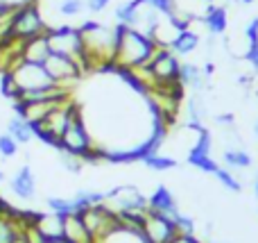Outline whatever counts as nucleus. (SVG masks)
Masks as SVG:
<instances>
[{
	"label": "nucleus",
	"mask_w": 258,
	"mask_h": 243,
	"mask_svg": "<svg viewBox=\"0 0 258 243\" xmlns=\"http://www.w3.org/2000/svg\"><path fill=\"white\" fill-rule=\"evenodd\" d=\"M197 48H200V34H197L192 27H188V30L179 32V34L174 36V41L170 43V50H172L177 57H186V55H192Z\"/></svg>",
	"instance_id": "nucleus-17"
},
{
	"label": "nucleus",
	"mask_w": 258,
	"mask_h": 243,
	"mask_svg": "<svg viewBox=\"0 0 258 243\" xmlns=\"http://www.w3.org/2000/svg\"><path fill=\"white\" fill-rule=\"evenodd\" d=\"M43 66L48 71V75L52 77L54 84L66 86V89H71L73 82H77L82 77V73H84V68L75 59L63 57V55H57V53H50V57L43 62Z\"/></svg>",
	"instance_id": "nucleus-8"
},
{
	"label": "nucleus",
	"mask_w": 258,
	"mask_h": 243,
	"mask_svg": "<svg viewBox=\"0 0 258 243\" xmlns=\"http://www.w3.org/2000/svg\"><path fill=\"white\" fill-rule=\"evenodd\" d=\"M104 205L111 212L120 214V212H141L147 209V198L132 184H120L116 189L104 193Z\"/></svg>",
	"instance_id": "nucleus-7"
},
{
	"label": "nucleus",
	"mask_w": 258,
	"mask_h": 243,
	"mask_svg": "<svg viewBox=\"0 0 258 243\" xmlns=\"http://www.w3.org/2000/svg\"><path fill=\"white\" fill-rule=\"evenodd\" d=\"M14 243H32V239L27 236V232H25V227H23V232L16 236V241H14Z\"/></svg>",
	"instance_id": "nucleus-35"
},
{
	"label": "nucleus",
	"mask_w": 258,
	"mask_h": 243,
	"mask_svg": "<svg viewBox=\"0 0 258 243\" xmlns=\"http://www.w3.org/2000/svg\"><path fill=\"white\" fill-rule=\"evenodd\" d=\"M84 9H86L84 0H61V3L57 5L59 16H63V18H75V16H80Z\"/></svg>",
	"instance_id": "nucleus-25"
},
{
	"label": "nucleus",
	"mask_w": 258,
	"mask_h": 243,
	"mask_svg": "<svg viewBox=\"0 0 258 243\" xmlns=\"http://www.w3.org/2000/svg\"><path fill=\"white\" fill-rule=\"evenodd\" d=\"M18 148H21V145H18L16 139H12L7 132H5V134H0V157H3L5 162H7V159H12V157H16Z\"/></svg>",
	"instance_id": "nucleus-27"
},
{
	"label": "nucleus",
	"mask_w": 258,
	"mask_h": 243,
	"mask_svg": "<svg viewBox=\"0 0 258 243\" xmlns=\"http://www.w3.org/2000/svg\"><path fill=\"white\" fill-rule=\"evenodd\" d=\"M147 209L159 212V214H165V216H170V218L179 212L177 200H174V193L168 189V186H163V184L156 186L154 193L147 198Z\"/></svg>",
	"instance_id": "nucleus-14"
},
{
	"label": "nucleus",
	"mask_w": 258,
	"mask_h": 243,
	"mask_svg": "<svg viewBox=\"0 0 258 243\" xmlns=\"http://www.w3.org/2000/svg\"><path fill=\"white\" fill-rule=\"evenodd\" d=\"M143 234H145L147 243H170V239L177 234V225L165 214L147 209L145 223H143Z\"/></svg>",
	"instance_id": "nucleus-9"
},
{
	"label": "nucleus",
	"mask_w": 258,
	"mask_h": 243,
	"mask_svg": "<svg viewBox=\"0 0 258 243\" xmlns=\"http://www.w3.org/2000/svg\"><path fill=\"white\" fill-rule=\"evenodd\" d=\"M170 243H202V241L197 239L195 234H179V232H177V234L170 239Z\"/></svg>",
	"instance_id": "nucleus-33"
},
{
	"label": "nucleus",
	"mask_w": 258,
	"mask_h": 243,
	"mask_svg": "<svg viewBox=\"0 0 258 243\" xmlns=\"http://www.w3.org/2000/svg\"><path fill=\"white\" fill-rule=\"evenodd\" d=\"M45 36H48V43H50V50H52V53L75 59V62L86 71V64H84V41H82L80 27H73V25L48 27Z\"/></svg>",
	"instance_id": "nucleus-5"
},
{
	"label": "nucleus",
	"mask_w": 258,
	"mask_h": 243,
	"mask_svg": "<svg viewBox=\"0 0 258 243\" xmlns=\"http://www.w3.org/2000/svg\"><path fill=\"white\" fill-rule=\"evenodd\" d=\"M43 243H68L66 239H54V241H43Z\"/></svg>",
	"instance_id": "nucleus-36"
},
{
	"label": "nucleus",
	"mask_w": 258,
	"mask_h": 243,
	"mask_svg": "<svg viewBox=\"0 0 258 243\" xmlns=\"http://www.w3.org/2000/svg\"><path fill=\"white\" fill-rule=\"evenodd\" d=\"M84 3H86V12L89 14H102L111 5V0H84Z\"/></svg>",
	"instance_id": "nucleus-31"
},
{
	"label": "nucleus",
	"mask_w": 258,
	"mask_h": 243,
	"mask_svg": "<svg viewBox=\"0 0 258 243\" xmlns=\"http://www.w3.org/2000/svg\"><path fill=\"white\" fill-rule=\"evenodd\" d=\"M202 3H206V5H211V3H213V0H202Z\"/></svg>",
	"instance_id": "nucleus-41"
},
{
	"label": "nucleus",
	"mask_w": 258,
	"mask_h": 243,
	"mask_svg": "<svg viewBox=\"0 0 258 243\" xmlns=\"http://www.w3.org/2000/svg\"><path fill=\"white\" fill-rule=\"evenodd\" d=\"M211 148H213V139H211L209 130L202 127L200 130V136H197V143L190 148V153L186 155V162L190 166H195L197 171L202 173H215L218 171V162L211 157Z\"/></svg>",
	"instance_id": "nucleus-10"
},
{
	"label": "nucleus",
	"mask_w": 258,
	"mask_h": 243,
	"mask_svg": "<svg viewBox=\"0 0 258 243\" xmlns=\"http://www.w3.org/2000/svg\"><path fill=\"white\" fill-rule=\"evenodd\" d=\"M45 205H48V212H54V214H59V216L77 214L75 205H73V198H63V196H48V198H45Z\"/></svg>",
	"instance_id": "nucleus-24"
},
{
	"label": "nucleus",
	"mask_w": 258,
	"mask_h": 243,
	"mask_svg": "<svg viewBox=\"0 0 258 243\" xmlns=\"http://www.w3.org/2000/svg\"><path fill=\"white\" fill-rule=\"evenodd\" d=\"M0 182H5V171L0 168Z\"/></svg>",
	"instance_id": "nucleus-40"
},
{
	"label": "nucleus",
	"mask_w": 258,
	"mask_h": 243,
	"mask_svg": "<svg viewBox=\"0 0 258 243\" xmlns=\"http://www.w3.org/2000/svg\"><path fill=\"white\" fill-rule=\"evenodd\" d=\"M9 191L18 200H34L36 198V175L30 164H23L9 180Z\"/></svg>",
	"instance_id": "nucleus-11"
},
{
	"label": "nucleus",
	"mask_w": 258,
	"mask_h": 243,
	"mask_svg": "<svg viewBox=\"0 0 258 243\" xmlns=\"http://www.w3.org/2000/svg\"><path fill=\"white\" fill-rule=\"evenodd\" d=\"M57 150H66V153H71V155H77V157L84 159V162H89V159L91 162L100 159L98 153H95L93 139H91L89 130H86V125H84V118H82V114H80V107H75L68 125L63 127L61 136H59Z\"/></svg>",
	"instance_id": "nucleus-4"
},
{
	"label": "nucleus",
	"mask_w": 258,
	"mask_h": 243,
	"mask_svg": "<svg viewBox=\"0 0 258 243\" xmlns=\"http://www.w3.org/2000/svg\"><path fill=\"white\" fill-rule=\"evenodd\" d=\"M63 239L68 243H95L93 234L89 232L86 223L80 214H68L63 216Z\"/></svg>",
	"instance_id": "nucleus-13"
},
{
	"label": "nucleus",
	"mask_w": 258,
	"mask_h": 243,
	"mask_svg": "<svg viewBox=\"0 0 258 243\" xmlns=\"http://www.w3.org/2000/svg\"><path fill=\"white\" fill-rule=\"evenodd\" d=\"M3 209H7V203H5V200L0 198V212H3Z\"/></svg>",
	"instance_id": "nucleus-37"
},
{
	"label": "nucleus",
	"mask_w": 258,
	"mask_h": 243,
	"mask_svg": "<svg viewBox=\"0 0 258 243\" xmlns=\"http://www.w3.org/2000/svg\"><path fill=\"white\" fill-rule=\"evenodd\" d=\"M215 177H218V182L224 186V189H229V191H233V193H238V191L242 189V184L236 180V175H233L229 168H218V171L213 173Z\"/></svg>",
	"instance_id": "nucleus-26"
},
{
	"label": "nucleus",
	"mask_w": 258,
	"mask_h": 243,
	"mask_svg": "<svg viewBox=\"0 0 258 243\" xmlns=\"http://www.w3.org/2000/svg\"><path fill=\"white\" fill-rule=\"evenodd\" d=\"M174 225H177V232L179 234H195V221H192L190 216H186V214L177 212L172 216Z\"/></svg>",
	"instance_id": "nucleus-30"
},
{
	"label": "nucleus",
	"mask_w": 258,
	"mask_h": 243,
	"mask_svg": "<svg viewBox=\"0 0 258 243\" xmlns=\"http://www.w3.org/2000/svg\"><path fill=\"white\" fill-rule=\"evenodd\" d=\"M59 162H61V166L66 168V171L80 173V171H82V164H84V159H80L77 155L66 153V150H59Z\"/></svg>",
	"instance_id": "nucleus-29"
},
{
	"label": "nucleus",
	"mask_w": 258,
	"mask_h": 243,
	"mask_svg": "<svg viewBox=\"0 0 258 243\" xmlns=\"http://www.w3.org/2000/svg\"><path fill=\"white\" fill-rule=\"evenodd\" d=\"M141 3H145L147 7L156 9V12L161 14V16H170L172 12H177V0H141Z\"/></svg>",
	"instance_id": "nucleus-28"
},
{
	"label": "nucleus",
	"mask_w": 258,
	"mask_h": 243,
	"mask_svg": "<svg viewBox=\"0 0 258 243\" xmlns=\"http://www.w3.org/2000/svg\"><path fill=\"white\" fill-rule=\"evenodd\" d=\"M143 164H145L147 168H152V171H156V173H163V171H170V168L177 166V159L170 157V155L152 153V155H147V157L143 159Z\"/></svg>",
	"instance_id": "nucleus-23"
},
{
	"label": "nucleus",
	"mask_w": 258,
	"mask_h": 243,
	"mask_svg": "<svg viewBox=\"0 0 258 243\" xmlns=\"http://www.w3.org/2000/svg\"><path fill=\"white\" fill-rule=\"evenodd\" d=\"M204 80H206V75L197 64H190V62L181 64V68H179V82H181L183 86H190V89H195V91H202L204 89Z\"/></svg>",
	"instance_id": "nucleus-19"
},
{
	"label": "nucleus",
	"mask_w": 258,
	"mask_h": 243,
	"mask_svg": "<svg viewBox=\"0 0 258 243\" xmlns=\"http://www.w3.org/2000/svg\"><path fill=\"white\" fill-rule=\"evenodd\" d=\"M104 203V191H93V189H80L73 196V205H75V212L82 214L84 209L95 207V205Z\"/></svg>",
	"instance_id": "nucleus-21"
},
{
	"label": "nucleus",
	"mask_w": 258,
	"mask_h": 243,
	"mask_svg": "<svg viewBox=\"0 0 258 243\" xmlns=\"http://www.w3.org/2000/svg\"><path fill=\"white\" fill-rule=\"evenodd\" d=\"M50 43H48V36L39 34V36H32L27 41H21L18 43V59L23 62H32V64H43L45 59L50 57Z\"/></svg>",
	"instance_id": "nucleus-12"
},
{
	"label": "nucleus",
	"mask_w": 258,
	"mask_h": 243,
	"mask_svg": "<svg viewBox=\"0 0 258 243\" xmlns=\"http://www.w3.org/2000/svg\"><path fill=\"white\" fill-rule=\"evenodd\" d=\"M224 164H227L229 168H249L251 155L242 148H227L224 150Z\"/></svg>",
	"instance_id": "nucleus-22"
},
{
	"label": "nucleus",
	"mask_w": 258,
	"mask_h": 243,
	"mask_svg": "<svg viewBox=\"0 0 258 243\" xmlns=\"http://www.w3.org/2000/svg\"><path fill=\"white\" fill-rule=\"evenodd\" d=\"M254 134H256V139H258V118H256V123H254Z\"/></svg>",
	"instance_id": "nucleus-38"
},
{
	"label": "nucleus",
	"mask_w": 258,
	"mask_h": 243,
	"mask_svg": "<svg viewBox=\"0 0 258 243\" xmlns=\"http://www.w3.org/2000/svg\"><path fill=\"white\" fill-rule=\"evenodd\" d=\"M245 57H247V62L251 64V68H254V71L258 73V43H251L249 48H247Z\"/></svg>",
	"instance_id": "nucleus-32"
},
{
	"label": "nucleus",
	"mask_w": 258,
	"mask_h": 243,
	"mask_svg": "<svg viewBox=\"0 0 258 243\" xmlns=\"http://www.w3.org/2000/svg\"><path fill=\"white\" fill-rule=\"evenodd\" d=\"M45 32H48V23H45L39 5H27V7H21V9H16V12H12L9 23H7V36H5V41L0 45L21 43V41L45 34Z\"/></svg>",
	"instance_id": "nucleus-3"
},
{
	"label": "nucleus",
	"mask_w": 258,
	"mask_h": 243,
	"mask_svg": "<svg viewBox=\"0 0 258 243\" xmlns=\"http://www.w3.org/2000/svg\"><path fill=\"white\" fill-rule=\"evenodd\" d=\"M5 132H7L12 139H16L18 145H25L34 139V125H32L30 121H25L23 116H18V114L7 121V130Z\"/></svg>",
	"instance_id": "nucleus-18"
},
{
	"label": "nucleus",
	"mask_w": 258,
	"mask_h": 243,
	"mask_svg": "<svg viewBox=\"0 0 258 243\" xmlns=\"http://www.w3.org/2000/svg\"><path fill=\"white\" fill-rule=\"evenodd\" d=\"M116 27H118V41H116L111 68H116V71H134L138 66H145L159 45L147 34L134 30V27H125V25H116Z\"/></svg>",
	"instance_id": "nucleus-2"
},
{
	"label": "nucleus",
	"mask_w": 258,
	"mask_h": 243,
	"mask_svg": "<svg viewBox=\"0 0 258 243\" xmlns=\"http://www.w3.org/2000/svg\"><path fill=\"white\" fill-rule=\"evenodd\" d=\"M138 7H141V0H125L116 7L113 12V18L118 21V25H125V27H136L138 21Z\"/></svg>",
	"instance_id": "nucleus-20"
},
{
	"label": "nucleus",
	"mask_w": 258,
	"mask_h": 243,
	"mask_svg": "<svg viewBox=\"0 0 258 243\" xmlns=\"http://www.w3.org/2000/svg\"><path fill=\"white\" fill-rule=\"evenodd\" d=\"M84 41V64L89 68H111L113 53H116L118 27L104 25L98 21H86L80 27Z\"/></svg>",
	"instance_id": "nucleus-1"
},
{
	"label": "nucleus",
	"mask_w": 258,
	"mask_h": 243,
	"mask_svg": "<svg viewBox=\"0 0 258 243\" xmlns=\"http://www.w3.org/2000/svg\"><path fill=\"white\" fill-rule=\"evenodd\" d=\"M254 191H256V198H258V177H256V182H254Z\"/></svg>",
	"instance_id": "nucleus-39"
},
{
	"label": "nucleus",
	"mask_w": 258,
	"mask_h": 243,
	"mask_svg": "<svg viewBox=\"0 0 258 243\" xmlns=\"http://www.w3.org/2000/svg\"><path fill=\"white\" fill-rule=\"evenodd\" d=\"M256 98H258V91H256Z\"/></svg>",
	"instance_id": "nucleus-42"
},
{
	"label": "nucleus",
	"mask_w": 258,
	"mask_h": 243,
	"mask_svg": "<svg viewBox=\"0 0 258 243\" xmlns=\"http://www.w3.org/2000/svg\"><path fill=\"white\" fill-rule=\"evenodd\" d=\"M215 121L220 123V125H227V127H231L233 125V114H220Z\"/></svg>",
	"instance_id": "nucleus-34"
},
{
	"label": "nucleus",
	"mask_w": 258,
	"mask_h": 243,
	"mask_svg": "<svg viewBox=\"0 0 258 243\" xmlns=\"http://www.w3.org/2000/svg\"><path fill=\"white\" fill-rule=\"evenodd\" d=\"M95 243H147V239L143 234V230H138V227H129V225L118 223L111 232L100 236Z\"/></svg>",
	"instance_id": "nucleus-16"
},
{
	"label": "nucleus",
	"mask_w": 258,
	"mask_h": 243,
	"mask_svg": "<svg viewBox=\"0 0 258 243\" xmlns=\"http://www.w3.org/2000/svg\"><path fill=\"white\" fill-rule=\"evenodd\" d=\"M147 68H150L152 77H154V84H156L154 89H163V86H170V84H174V82H179L181 62H179V57L170 48L159 45V48L154 50V55H152V59L147 62Z\"/></svg>",
	"instance_id": "nucleus-6"
},
{
	"label": "nucleus",
	"mask_w": 258,
	"mask_h": 243,
	"mask_svg": "<svg viewBox=\"0 0 258 243\" xmlns=\"http://www.w3.org/2000/svg\"><path fill=\"white\" fill-rule=\"evenodd\" d=\"M200 21L204 23V27L211 32V36L224 34V32H227V25H229L227 7H222V5H213V3H211L209 7H206L204 16H202Z\"/></svg>",
	"instance_id": "nucleus-15"
}]
</instances>
